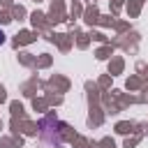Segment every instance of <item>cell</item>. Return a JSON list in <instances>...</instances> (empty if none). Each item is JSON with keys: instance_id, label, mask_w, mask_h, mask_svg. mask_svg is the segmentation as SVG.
Returning <instances> with one entry per match:
<instances>
[{"instance_id": "obj_1", "label": "cell", "mask_w": 148, "mask_h": 148, "mask_svg": "<svg viewBox=\"0 0 148 148\" xmlns=\"http://www.w3.org/2000/svg\"><path fill=\"white\" fill-rule=\"evenodd\" d=\"M5 42H7V35H5V32H2V30H0V46H2V44H5Z\"/></svg>"}]
</instances>
